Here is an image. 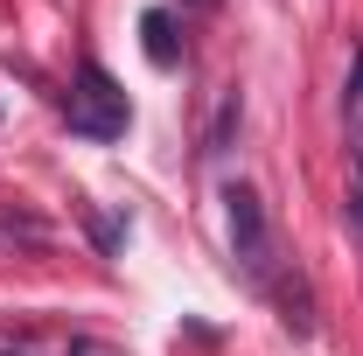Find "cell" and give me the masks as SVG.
<instances>
[{
    "mask_svg": "<svg viewBox=\"0 0 363 356\" xmlns=\"http://www.w3.org/2000/svg\"><path fill=\"white\" fill-rule=\"evenodd\" d=\"M224 223H230V259L252 287H272V266H279V245H272V217L259 203V189L230 182L224 189Z\"/></svg>",
    "mask_w": 363,
    "mask_h": 356,
    "instance_id": "cell-2",
    "label": "cell"
},
{
    "mask_svg": "<svg viewBox=\"0 0 363 356\" xmlns=\"http://www.w3.org/2000/svg\"><path fill=\"white\" fill-rule=\"evenodd\" d=\"M140 49H147V63H154V70H175V63H182L175 14H168V7H147V14H140Z\"/></svg>",
    "mask_w": 363,
    "mask_h": 356,
    "instance_id": "cell-3",
    "label": "cell"
},
{
    "mask_svg": "<svg viewBox=\"0 0 363 356\" xmlns=\"http://www.w3.org/2000/svg\"><path fill=\"white\" fill-rule=\"evenodd\" d=\"M350 161H357V189H350V217H357V230H363V133H357V147H350Z\"/></svg>",
    "mask_w": 363,
    "mask_h": 356,
    "instance_id": "cell-5",
    "label": "cell"
},
{
    "mask_svg": "<svg viewBox=\"0 0 363 356\" xmlns=\"http://www.w3.org/2000/svg\"><path fill=\"white\" fill-rule=\"evenodd\" d=\"M63 119H70V133H77V140H119L126 126H133L126 91L112 84V70H105L98 56H84V63H77V84H70Z\"/></svg>",
    "mask_w": 363,
    "mask_h": 356,
    "instance_id": "cell-1",
    "label": "cell"
},
{
    "mask_svg": "<svg viewBox=\"0 0 363 356\" xmlns=\"http://www.w3.org/2000/svg\"><path fill=\"white\" fill-rule=\"evenodd\" d=\"M363 98V56H357V77H350V105Z\"/></svg>",
    "mask_w": 363,
    "mask_h": 356,
    "instance_id": "cell-6",
    "label": "cell"
},
{
    "mask_svg": "<svg viewBox=\"0 0 363 356\" xmlns=\"http://www.w3.org/2000/svg\"><path fill=\"white\" fill-rule=\"evenodd\" d=\"M238 119H245V98L224 91V105H217V119H210V133H203V154H224L230 133H238Z\"/></svg>",
    "mask_w": 363,
    "mask_h": 356,
    "instance_id": "cell-4",
    "label": "cell"
}]
</instances>
